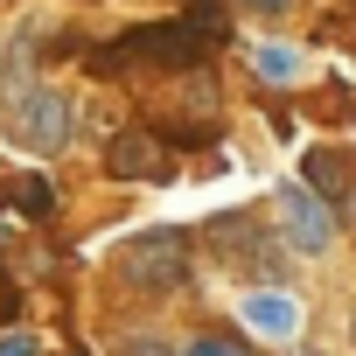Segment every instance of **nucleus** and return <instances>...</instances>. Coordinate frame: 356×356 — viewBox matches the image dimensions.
<instances>
[{"instance_id":"10","label":"nucleus","mask_w":356,"mask_h":356,"mask_svg":"<svg viewBox=\"0 0 356 356\" xmlns=\"http://www.w3.org/2000/svg\"><path fill=\"white\" fill-rule=\"evenodd\" d=\"M15 203L42 217V210H49V182H42V175H29V182H15Z\"/></svg>"},{"instance_id":"5","label":"nucleus","mask_w":356,"mask_h":356,"mask_svg":"<svg viewBox=\"0 0 356 356\" xmlns=\"http://www.w3.org/2000/svg\"><path fill=\"white\" fill-rule=\"evenodd\" d=\"M210 245H217L245 280H273V252H266L259 217H217V224H210Z\"/></svg>"},{"instance_id":"7","label":"nucleus","mask_w":356,"mask_h":356,"mask_svg":"<svg viewBox=\"0 0 356 356\" xmlns=\"http://www.w3.org/2000/svg\"><path fill=\"white\" fill-rule=\"evenodd\" d=\"M63 133H70V112H63V98H56V91H35V98H29V112L15 119V140H22V147H35V154L63 147Z\"/></svg>"},{"instance_id":"4","label":"nucleus","mask_w":356,"mask_h":356,"mask_svg":"<svg viewBox=\"0 0 356 356\" xmlns=\"http://www.w3.org/2000/svg\"><path fill=\"white\" fill-rule=\"evenodd\" d=\"M280 217H286V245H293V252H328V245H335L328 196H314L307 182H286V189H280Z\"/></svg>"},{"instance_id":"13","label":"nucleus","mask_w":356,"mask_h":356,"mask_svg":"<svg viewBox=\"0 0 356 356\" xmlns=\"http://www.w3.org/2000/svg\"><path fill=\"white\" fill-rule=\"evenodd\" d=\"M119 356H168L161 342H147V335H133V342H119Z\"/></svg>"},{"instance_id":"8","label":"nucleus","mask_w":356,"mask_h":356,"mask_svg":"<svg viewBox=\"0 0 356 356\" xmlns=\"http://www.w3.org/2000/svg\"><path fill=\"white\" fill-rule=\"evenodd\" d=\"M252 70L273 77V84H293V77L307 70V56H300L293 42H259V49H252Z\"/></svg>"},{"instance_id":"11","label":"nucleus","mask_w":356,"mask_h":356,"mask_svg":"<svg viewBox=\"0 0 356 356\" xmlns=\"http://www.w3.org/2000/svg\"><path fill=\"white\" fill-rule=\"evenodd\" d=\"M0 356H35V335L15 328V335H0Z\"/></svg>"},{"instance_id":"2","label":"nucleus","mask_w":356,"mask_h":356,"mask_svg":"<svg viewBox=\"0 0 356 356\" xmlns=\"http://www.w3.org/2000/svg\"><path fill=\"white\" fill-rule=\"evenodd\" d=\"M105 175H112V182H168V175H175V140L133 126V133H119L105 147Z\"/></svg>"},{"instance_id":"6","label":"nucleus","mask_w":356,"mask_h":356,"mask_svg":"<svg viewBox=\"0 0 356 356\" xmlns=\"http://www.w3.org/2000/svg\"><path fill=\"white\" fill-rule=\"evenodd\" d=\"M238 314H245V328L266 335V342H293V335H300V300L280 293V286H252Z\"/></svg>"},{"instance_id":"12","label":"nucleus","mask_w":356,"mask_h":356,"mask_svg":"<svg viewBox=\"0 0 356 356\" xmlns=\"http://www.w3.org/2000/svg\"><path fill=\"white\" fill-rule=\"evenodd\" d=\"M238 8H245V15H266V22H273V15H286V8H293V0H238Z\"/></svg>"},{"instance_id":"1","label":"nucleus","mask_w":356,"mask_h":356,"mask_svg":"<svg viewBox=\"0 0 356 356\" xmlns=\"http://www.w3.org/2000/svg\"><path fill=\"white\" fill-rule=\"evenodd\" d=\"M210 42H217L210 22H154V29H133V35H119L112 49H98L91 70H98V77H119L126 63H147V70H196V63L210 56Z\"/></svg>"},{"instance_id":"3","label":"nucleus","mask_w":356,"mask_h":356,"mask_svg":"<svg viewBox=\"0 0 356 356\" xmlns=\"http://www.w3.org/2000/svg\"><path fill=\"white\" fill-rule=\"evenodd\" d=\"M126 280L133 286H182L189 280V238L182 231H147L126 245Z\"/></svg>"},{"instance_id":"9","label":"nucleus","mask_w":356,"mask_h":356,"mask_svg":"<svg viewBox=\"0 0 356 356\" xmlns=\"http://www.w3.org/2000/svg\"><path fill=\"white\" fill-rule=\"evenodd\" d=\"M307 189L314 196H342V154H307Z\"/></svg>"},{"instance_id":"14","label":"nucleus","mask_w":356,"mask_h":356,"mask_svg":"<svg viewBox=\"0 0 356 356\" xmlns=\"http://www.w3.org/2000/svg\"><path fill=\"white\" fill-rule=\"evenodd\" d=\"M189 356H245V349H231V342H196Z\"/></svg>"}]
</instances>
